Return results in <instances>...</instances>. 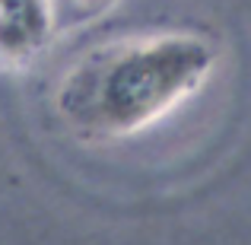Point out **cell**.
<instances>
[{"instance_id":"obj_1","label":"cell","mask_w":251,"mask_h":245,"mask_svg":"<svg viewBox=\"0 0 251 245\" xmlns=\"http://www.w3.org/2000/svg\"><path fill=\"white\" fill-rule=\"evenodd\" d=\"M216 51L197 35H150L96 51L67 74L57 111L80 131L127 137L156 124L194 96Z\"/></svg>"},{"instance_id":"obj_2","label":"cell","mask_w":251,"mask_h":245,"mask_svg":"<svg viewBox=\"0 0 251 245\" xmlns=\"http://www.w3.org/2000/svg\"><path fill=\"white\" fill-rule=\"evenodd\" d=\"M51 0H0V57L35 54L51 35Z\"/></svg>"},{"instance_id":"obj_3","label":"cell","mask_w":251,"mask_h":245,"mask_svg":"<svg viewBox=\"0 0 251 245\" xmlns=\"http://www.w3.org/2000/svg\"><path fill=\"white\" fill-rule=\"evenodd\" d=\"M80 3H86V6H92V10H96V6H108L111 0H80Z\"/></svg>"}]
</instances>
